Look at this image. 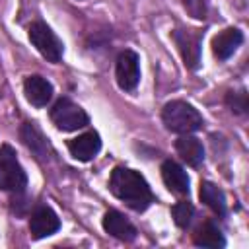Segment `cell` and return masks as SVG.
Masks as SVG:
<instances>
[{"mask_svg":"<svg viewBox=\"0 0 249 249\" xmlns=\"http://www.w3.org/2000/svg\"><path fill=\"white\" fill-rule=\"evenodd\" d=\"M109 189L119 200L126 202L136 212H144L154 202V193L148 181L138 171L128 167H115L111 171Z\"/></svg>","mask_w":249,"mask_h":249,"instance_id":"6da1fadb","label":"cell"},{"mask_svg":"<svg viewBox=\"0 0 249 249\" xmlns=\"http://www.w3.org/2000/svg\"><path fill=\"white\" fill-rule=\"evenodd\" d=\"M161 121L175 134H191L202 126V115L187 101H169L161 111Z\"/></svg>","mask_w":249,"mask_h":249,"instance_id":"7a4b0ae2","label":"cell"},{"mask_svg":"<svg viewBox=\"0 0 249 249\" xmlns=\"http://www.w3.org/2000/svg\"><path fill=\"white\" fill-rule=\"evenodd\" d=\"M27 187V175L16 158L10 144L0 146V189L10 193H23Z\"/></svg>","mask_w":249,"mask_h":249,"instance_id":"3957f363","label":"cell"},{"mask_svg":"<svg viewBox=\"0 0 249 249\" xmlns=\"http://www.w3.org/2000/svg\"><path fill=\"white\" fill-rule=\"evenodd\" d=\"M51 121L54 123L56 128L64 132H72V130L84 128L89 123V117L80 105H76L68 97H60L51 107Z\"/></svg>","mask_w":249,"mask_h":249,"instance_id":"277c9868","label":"cell"},{"mask_svg":"<svg viewBox=\"0 0 249 249\" xmlns=\"http://www.w3.org/2000/svg\"><path fill=\"white\" fill-rule=\"evenodd\" d=\"M29 41L49 62H60L62 53H64V45L47 23L33 21L29 25Z\"/></svg>","mask_w":249,"mask_h":249,"instance_id":"5b68a950","label":"cell"},{"mask_svg":"<svg viewBox=\"0 0 249 249\" xmlns=\"http://www.w3.org/2000/svg\"><path fill=\"white\" fill-rule=\"evenodd\" d=\"M115 76H117V84L121 89H124V91L136 89V86L140 82V60L134 51L126 49L117 56Z\"/></svg>","mask_w":249,"mask_h":249,"instance_id":"8992f818","label":"cell"},{"mask_svg":"<svg viewBox=\"0 0 249 249\" xmlns=\"http://www.w3.org/2000/svg\"><path fill=\"white\" fill-rule=\"evenodd\" d=\"M173 41L183 56L185 66L191 70H196L200 64V33L187 31V29H175Z\"/></svg>","mask_w":249,"mask_h":249,"instance_id":"52a82bcc","label":"cell"},{"mask_svg":"<svg viewBox=\"0 0 249 249\" xmlns=\"http://www.w3.org/2000/svg\"><path fill=\"white\" fill-rule=\"evenodd\" d=\"M58 228H60V220L51 206L35 208V212L29 218V231H31V237L35 239L49 237L54 231H58Z\"/></svg>","mask_w":249,"mask_h":249,"instance_id":"ba28073f","label":"cell"},{"mask_svg":"<svg viewBox=\"0 0 249 249\" xmlns=\"http://www.w3.org/2000/svg\"><path fill=\"white\" fill-rule=\"evenodd\" d=\"M68 150H70L72 158H76L80 161H89L101 150V138L95 130H88V132L72 138L68 142Z\"/></svg>","mask_w":249,"mask_h":249,"instance_id":"9c48e42d","label":"cell"},{"mask_svg":"<svg viewBox=\"0 0 249 249\" xmlns=\"http://www.w3.org/2000/svg\"><path fill=\"white\" fill-rule=\"evenodd\" d=\"M23 93L25 99L33 107H45L53 97V84L43 76H29L23 82Z\"/></svg>","mask_w":249,"mask_h":249,"instance_id":"30bf717a","label":"cell"},{"mask_svg":"<svg viewBox=\"0 0 249 249\" xmlns=\"http://www.w3.org/2000/svg\"><path fill=\"white\" fill-rule=\"evenodd\" d=\"M241 43H243V33L235 27H228L212 39V53L218 60H228Z\"/></svg>","mask_w":249,"mask_h":249,"instance_id":"8fae6325","label":"cell"},{"mask_svg":"<svg viewBox=\"0 0 249 249\" xmlns=\"http://www.w3.org/2000/svg\"><path fill=\"white\" fill-rule=\"evenodd\" d=\"M103 230L121 239V241H132L136 237V228L117 210H107L105 216H103Z\"/></svg>","mask_w":249,"mask_h":249,"instance_id":"7c38bea8","label":"cell"},{"mask_svg":"<svg viewBox=\"0 0 249 249\" xmlns=\"http://www.w3.org/2000/svg\"><path fill=\"white\" fill-rule=\"evenodd\" d=\"M161 179L169 191L177 195H189V175L177 161L165 160L161 163Z\"/></svg>","mask_w":249,"mask_h":249,"instance_id":"4fadbf2b","label":"cell"},{"mask_svg":"<svg viewBox=\"0 0 249 249\" xmlns=\"http://www.w3.org/2000/svg\"><path fill=\"white\" fill-rule=\"evenodd\" d=\"M175 150L181 156V160L187 161L191 167H198L204 161V148L200 140L191 134H181L175 140Z\"/></svg>","mask_w":249,"mask_h":249,"instance_id":"5bb4252c","label":"cell"},{"mask_svg":"<svg viewBox=\"0 0 249 249\" xmlns=\"http://www.w3.org/2000/svg\"><path fill=\"white\" fill-rule=\"evenodd\" d=\"M19 136L23 140V144L39 158V160H45L49 158V144L43 136V132L33 124V123H25L19 130Z\"/></svg>","mask_w":249,"mask_h":249,"instance_id":"9a60e30c","label":"cell"},{"mask_svg":"<svg viewBox=\"0 0 249 249\" xmlns=\"http://www.w3.org/2000/svg\"><path fill=\"white\" fill-rule=\"evenodd\" d=\"M198 196H200V200H202L214 214L226 216V210H228V206H226V195H224V191H222L218 185H214V183H210V181H202V183H200Z\"/></svg>","mask_w":249,"mask_h":249,"instance_id":"2e32d148","label":"cell"},{"mask_svg":"<svg viewBox=\"0 0 249 249\" xmlns=\"http://www.w3.org/2000/svg\"><path fill=\"white\" fill-rule=\"evenodd\" d=\"M195 243H196V245H200V247L222 249V247L226 245V239H224V235H222L220 228H218L214 222L206 220V222L196 230V233H195Z\"/></svg>","mask_w":249,"mask_h":249,"instance_id":"e0dca14e","label":"cell"},{"mask_svg":"<svg viewBox=\"0 0 249 249\" xmlns=\"http://www.w3.org/2000/svg\"><path fill=\"white\" fill-rule=\"evenodd\" d=\"M171 214H173V220H175V224H177L179 228H187V226L191 224V218H193V214H195V208H193L191 202L181 200V202H177V204L171 208Z\"/></svg>","mask_w":249,"mask_h":249,"instance_id":"ac0fdd59","label":"cell"},{"mask_svg":"<svg viewBox=\"0 0 249 249\" xmlns=\"http://www.w3.org/2000/svg\"><path fill=\"white\" fill-rule=\"evenodd\" d=\"M226 103H228V107L233 111V113H239V115H243V113H247V107H249V103H247V93L241 89V91H230L228 95H226Z\"/></svg>","mask_w":249,"mask_h":249,"instance_id":"d6986e66","label":"cell"},{"mask_svg":"<svg viewBox=\"0 0 249 249\" xmlns=\"http://www.w3.org/2000/svg\"><path fill=\"white\" fill-rule=\"evenodd\" d=\"M183 6L195 19L206 18V0H183Z\"/></svg>","mask_w":249,"mask_h":249,"instance_id":"ffe728a7","label":"cell"}]
</instances>
